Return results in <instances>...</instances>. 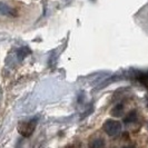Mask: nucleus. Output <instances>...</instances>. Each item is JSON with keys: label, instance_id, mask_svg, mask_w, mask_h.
<instances>
[{"label": "nucleus", "instance_id": "1", "mask_svg": "<svg viewBox=\"0 0 148 148\" xmlns=\"http://www.w3.org/2000/svg\"><path fill=\"white\" fill-rule=\"evenodd\" d=\"M103 129H104L106 133L108 134L109 136H116L118 135L120 132H121V124L119 121H116V120H112V119H109V120H106L103 126Z\"/></svg>", "mask_w": 148, "mask_h": 148}, {"label": "nucleus", "instance_id": "2", "mask_svg": "<svg viewBox=\"0 0 148 148\" xmlns=\"http://www.w3.org/2000/svg\"><path fill=\"white\" fill-rule=\"evenodd\" d=\"M36 128V121H28V123H21L19 127H18V130L19 133L21 134L22 136L25 137H29L31 134L34 133Z\"/></svg>", "mask_w": 148, "mask_h": 148}, {"label": "nucleus", "instance_id": "3", "mask_svg": "<svg viewBox=\"0 0 148 148\" xmlns=\"http://www.w3.org/2000/svg\"><path fill=\"white\" fill-rule=\"evenodd\" d=\"M123 110H124L123 105H117V106H115V107L111 109V115H112V116H115V117H118V116L121 115Z\"/></svg>", "mask_w": 148, "mask_h": 148}, {"label": "nucleus", "instance_id": "4", "mask_svg": "<svg viewBox=\"0 0 148 148\" xmlns=\"http://www.w3.org/2000/svg\"><path fill=\"white\" fill-rule=\"evenodd\" d=\"M136 119H137V115H136L135 111H133L132 114H129V115L127 116L124 121H125L126 124H128V123H134V121H136Z\"/></svg>", "mask_w": 148, "mask_h": 148}, {"label": "nucleus", "instance_id": "5", "mask_svg": "<svg viewBox=\"0 0 148 148\" xmlns=\"http://www.w3.org/2000/svg\"><path fill=\"white\" fill-rule=\"evenodd\" d=\"M103 146H104V141L99 139V140H96L92 144V147L91 148H103Z\"/></svg>", "mask_w": 148, "mask_h": 148}, {"label": "nucleus", "instance_id": "6", "mask_svg": "<svg viewBox=\"0 0 148 148\" xmlns=\"http://www.w3.org/2000/svg\"><path fill=\"white\" fill-rule=\"evenodd\" d=\"M125 148H135V147H133V146H130V147H125Z\"/></svg>", "mask_w": 148, "mask_h": 148}]
</instances>
